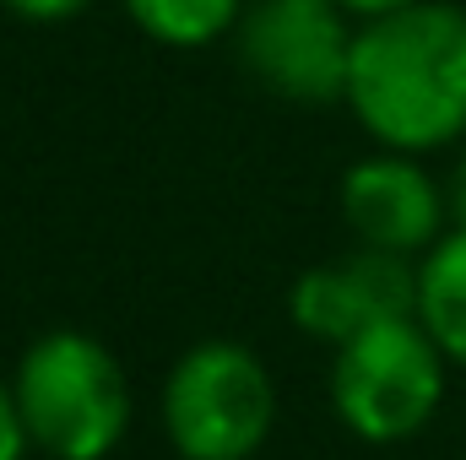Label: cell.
Returning a JSON list of instances; mask_svg holds the SVG:
<instances>
[{"label": "cell", "instance_id": "cell-1", "mask_svg": "<svg viewBox=\"0 0 466 460\" xmlns=\"http://www.w3.org/2000/svg\"><path fill=\"white\" fill-rule=\"evenodd\" d=\"M342 104L385 152L429 157L466 141V11L418 0L358 22Z\"/></svg>", "mask_w": 466, "mask_h": 460}, {"label": "cell", "instance_id": "cell-3", "mask_svg": "<svg viewBox=\"0 0 466 460\" xmlns=\"http://www.w3.org/2000/svg\"><path fill=\"white\" fill-rule=\"evenodd\" d=\"M277 379L255 346L207 336L163 374L157 417L179 460H255L277 428Z\"/></svg>", "mask_w": 466, "mask_h": 460}, {"label": "cell", "instance_id": "cell-2", "mask_svg": "<svg viewBox=\"0 0 466 460\" xmlns=\"http://www.w3.org/2000/svg\"><path fill=\"white\" fill-rule=\"evenodd\" d=\"M11 395L33 455L44 460H109L136 417L130 374L115 346L76 325H55L22 346Z\"/></svg>", "mask_w": 466, "mask_h": 460}, {"label": "cell", "instance_id": "cell-4", "mask_svg": "<svg viewBox=\"0 0 466 460\" xmlns=\"http://www.w3.org/2000/svg\"><path fill=\"white\" fill-rule=\"evenodd\" d=\"M451 390V357L418 315L380 320L331 346V412L363 445H401L434 423Z\"/></svg>", "mask_w": 466, "mask_h": 460}, {"label": "cell", "instance_id": "cell-5", "mask_svg": "<svg viewBox=\"0 0 466 460\" xmlns=\"http://www.w3.org/2000/svg\"><path fill=\"white\" fill-rule=\"evenodd\" d=\"M244 71L288 104H342L358 22L342 0H249L238 27Z\"/></svg>", "mask_w": 466, "mask_h": 460}, {"label": "cell", "instance_id": "cell-6", "mask_svg": "<svg viewBox=\"0 0 466 460\" xmlns=\"http://www.w3.org/2000/svg\"><path fill=\"white\" fill-rule=\"evenodd\" d=\"M337 206H342L352 244L390 249L407 260H423L456 223L451 190L423 168V157L385 152V146L374 157H358L342 174Z\"/></svg>", "mask_w": 466, "mask_h": 460}, {"label": "cell", "instance_id": "cell-13", "mask_svg": "<svg viewBox=\"0 0 466 460\" xmlns=\"http://www.w3.org/2000/svg\"><path fill=\"white\" fill-rule=\"evenodd\" d=\"M451 206H456V223H466V141H461V163H456V179H451Z\"/></svg>", "mask_w": 466, "mask_h": 460}, {"label": "cell", "instance_id": "cell-7", "mask_svg": "<svg viewBox=\"0 0 466 460\" xmlns=\"http://www.w3.org/2000/svg\"><path fill=\"white\" fill-rule=\"evenodd\" d=\"M407 315H418V260L369 244H352L331 265L299 271L288 293V320L309 342L326 346H342L380 320H407Z\"/></svg>", "mask_w": 466, "mask_h": 460}, {"label": "cell", "instance_id": "cell-9", "mask_svg": "<svg viewBox=\"0 0 466 460\" xmlns=\"http://www.w3.org/2000/svg\"><path fill=\"white\" fill-rule=\"evenodd\" d=\"M249 0H125V16L163 49H207L238 27Z\"/></svg>", "mask_w": 466, "mask_h": 460}, {"label": "cell", "instance_id": "cell-8", "mask_svg": "<svg viewBox=\"0 0 466 460\" xmlns=\"http://www.w3.org/2000/svg\"><path fill=\"white\" fill-rule=\"evenodd\" d=\"M418 320L451 357V368H466V223L418 260Z\"/></svg>", "mask_w": 466, "mask_h": 460}, {"label": "cell", "instance_id": "cell-12", "mask_svg": "<svg viewBox=\"0 0 466 460\" xmlns=\"http://www.w3.org/2000/svg\"><path fill=\"white\" fill-rule=\"evenodd\" d=\"M348 5L352 22H374V16H390V11H407V5H418V0H342Z\"/></svg>", "mask_w": 466, "mask_h": 460}, {"label": "cell", "instance_id": "cell-11", "mask_svg": "<svg viewBox=\"0 0 466 460\" xmlns=\"http://www.w3.org/2000/svg\"><path fill=\"white\" fill-rule=\"evenodd\" d=\"M27 455H33V445H27V434H22L11 379H0V460H27Z\"/></svg>", "mask_w": 466, "mask_h": 460}, {"label": "cell", "instance_id": "cell-10", "mask_svg": "<svg viewBox=\"0 0 466 460\" xmlns=\"http://www.w3.org/2000/svg\"><path fill=\"white\" fill-rule=\"evenodd\" d=\"M16 22H33V27H60V22H76L93 0H0Z\"/></svg>", "mask_w": 466, "mask_h": 460}]
</instances>
